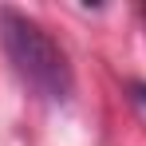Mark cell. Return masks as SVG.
I'll list each match as a JSON object with an SVG mask.
<instances>
[{"label":"cell","mask_w":146,"mask_h":146,"mask_svg":"<svg viewBox=\"0 0 146 146\" xmlns=\"http://www.w3.org/2000/svg\"><path fill=\"white\" fill-rule=\"evenodd\" d=\"M0 48L8 55L20 83L32 87L48 103H67L75 91V71L67 63V51L55 44L48 28L16 8H0Z\"/></svg>","instance_id":"6da1fadb"},{"label":"cell","mask_w":146,"mask_h":146,"mask_svg":"<svg viewBox=\"0 0 146 146\" xmlns=\"http://www.w3.org/2000/svg\"><path fill=\"white\" fill-rule=\"evenodd\" d=\"M134 99H138V103L146 107V83H134Z\"/></svg>","instance_id":"7a4b0ae2"}]
</instances>
